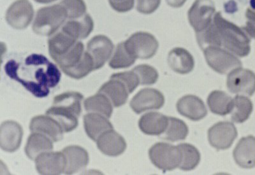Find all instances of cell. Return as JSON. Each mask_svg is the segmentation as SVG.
Instances as JSON below:
<instances>
[{
  "mask_svg": "<svg viewBox=\"0 0 255 175\" xmlns=\"http://www.w3.org/2000/svg\"><path fill=\"white\" fill-rule=\"evenodd\" d=\"M23 129L18 122L6 120L0 127V147L3 151L13 153L21 145Z\"/></svg>",
  "mask_w": 255,
  "mask_h": 175,
  "instance_id": "5bb4252c",
  "label": "cell"
},
{
  "mask_svg": "<svg viewBox=\"0 0 255 175\" xmlns=\"http://www.w3.org/2000/svg\"><path fill=\"white\" fill-rule=\"evenodd\" d=\"M84 53L85 51L83 43L78 41L67 53L63 56L57 57L53 59V60L63 72L76 67L77 64L83 60Z\"/></svg>",
  "mask_w": 255,
  "mask_h": 175,
  "instance_id": "f546056e",
  "label": "cell"
},
{
  "mask_svg": "<svg viewBox=\"0 0 255 175\" xmlns=\"http://www.w3.org/2000/svg\"><path fill=\"white\" fill-rule=\"evenodd\" d=\"M168 5L174 8H179L183 6L186 0H166Z\"/></svg>",
  "mask_w": 255,
  "mask_h": 175,
  "instance_id": "ab89813d",
  "label": "cell"
},
{
  "mask_svg": "<svg viewBox=\"0 0 255 175\" xmlns=\"http://www.w3.org/2000/svg\"><path fill=\"white\" fill-rule=\"evenodd\" d=\"M165 104V97L159 90L153 88H145L140 90L131 99L130 107L136 114L147 110H158Z\"/></svg>",
  "mask_w": 255,
  "mask_h": 175,
  "instance_id": "8fae6325",
  "label": "cell"
},
{
  "mask_svg": "<svg viewBox=\"0 0 255 175\" xmlns=\"http://www.w3.org/2000/svg\"><path fill=\"white\" fill-rule=\"evenodd\" d=\"M207 102L212 113L225 116L231 113L233 99L226 92L214 90L209 95Z\"/></svg>",
  "mask_w": 255,
  "mask_h": 175,
  "instance_id": "484cf974",
  "label": "cell"
},
{
  "mask_svg": "<svg viewBox=\"0 0 255 175\" xmlns=\"http://www.w3.org/2000/svg\"><path fill=\"white\" fill-rule=\"evenodd\" d=\"M97 145L102 153L110 157L122 155L127 147L125 138L113 129L102 134L98 138Z\"/></svg>",
  "mask_w": 255,
  "mask_h": 175,
  "instance_id": "d6986e66",
  "label": "cell"
},
{
  "mask_svg": "<svg viewBox=\"0 0 255 175\" xmlns=\"http://www.w3.org/2000/svg\"><path fill=\"white\" fill-rule=\"evenodd\" d=\"M99 92L106 95L116 108L124 105L129 94L126 86L122 81L115 79H111L102 85Z\"/></svg>",
  "mask_w": 255,
  "mask_h": 175,
  "instance_id": "cb8c5ba5",
  "label": "cell"
},
{
  "mask_svg": "<svg viewBox=\"0 0 255 175\" xmlns=\"http://www.w3.org/2000/svg\"><path fill=\"white\" fill-rule=\"evenodd\" d=\"M68 19L67 12L60 3L41 8L36 12L33 30L40 36L53 35Z\"/></svg>",
  "mask_w": 255,
  "mask_h": 175,
  "instance_id": "277c9868",
  "label": "cell"
},
{
  "mask_svg": "<svg viewBox=\"0 0 255 175\" xmlns=\"http://www.w3.org/2000/svg\"><path fill=\"white\" fill-rule=\"evenodd\" d=\"M65 157V175H74L85 169L90 162V157L88 152L84 148L71 145L63 150Z\"/></svg>",
  "mask_w": 255,
  "mask_h": 175,
  "instance_id": "9a60e30c",
  "label": "cell"
},
{
  "mask_svg": "<svg viewBox=\"0 0 255 175\" xmlns=\"http://www.w3.org/2000/svg\"><path fill=\"white\" fill-rule=\"evenodd\" d=\"M84 126L86 135L91 140L97 142L105 132L113 129L108 117L97 113H90L84 116Z\"/></svg>",
  "mask_w": 255,
  "mask_h": 175,
  "instance_id": "603a6c76",
  "label": "cell"
},
{
  "mask_svg": "<svg viewBox=\"0 0 255 175\" xmlns=\"http://www.w3.org/2000/svg\"><path fill=\"white\" fill-rule=\"evenodd\" d=\"M111 79H118L122 81L126 86L129 94L133 92L140 84L137 75L133 70L112 75Z\"/></svg>",
  "mask_w": 255,
  "mask_h": 175,
  "instance_id": "d590c367",
  "label": "cell"
},
{
  "mask_svg": "<svg viewBox=\"0 0 255 175\" xmlns=\"http://www.w3.org/2000/svg\"><path fill=\"white\" fill-rule=\"evenodd\" d=\"M35 167L40 175H61L65 170V157L63 152H44L35 159Z\"/></svg>",
  "mask_w": 255,
  "mask_h": 175,
  "instance_id": "2e32d148",
  "label": "cell"
},
{
  "mask_svg": "<svg viewBox=\"0 0 255 175\" xmlns=\"http://www.w3.org/2000/svg\"><path fill=\"white\" fill-rule=\"evenodd\" d=\"M67 12L68 19H80L86 14V4L84 0H63L60 3Z\"/></svg>",
  "mask_w": 255,
  "mask_h": 175,
  "instance_id": "e575fe53",
  "label": "cell"
},
{
  "mask_svg": "<svg viewBox=\"0 0 255 175\" xmlns=\"http://www.w3.org/2000/svg\"><path fill=\"white\" fill-rule=\"evenodd\" d=\"M35 1L39 3L47 4L52 3V2L55 1L56 0H35Z\"/></svg>",
  "mask_w": 255,
  "mask_h": 175,
  "instance_id": "60d3db41",
  "label": "cell"
},
{
  "mask_svg": "<svg viewBox=\"0 0 255 175\" xmlns=\"http://www.w3.org/2000/svg\"><path fill=\"white\" fill-rule=\"evenodd\" d=\"M197 39L203 50L208 46L219 47L241 58L251 51V40L247 32L225 19L220 12L214 15L206 30L197 33Z\"/></svg>",
  "mask_w": 255,
  "mask_h": 175,
  "instance_id": "7a4b0ae2",
  "label": "cell"
},
{
  "mask_svg": "<svg viewBox=\"0 0 255 175\" xmlns=\"http://www.w3.org/2000/svg\"><path fill=\"white\" fill-rule=\"evenodd\" d=\"M188 133V127L185 122L177 118L168 117L167 129L160 136L162 139L174 142L185 140Z\"/></svg>",
  "mask_w": 255,
  "mask_h": 175,
  "instance_id": "4dcf8cb0",
  "label": "cell"
},
{
  "mask_svg": "<svg viewBox=\"0 0 255 175\" xmlns=\"http://www.w3.org/2000/svg\"><path fill=\"white\" fill-rule=\"evenodd\" d=\"M250 4H251L252 8L255 10V0H250Z\"/></svg>",
  "mask_w": 255,
  "mask_h": 175,
  "instance_id": "7bdbcfd3",
  "label": "cell"
},
{
  "mask_svg": "<svg viewBox=\"0 0 255 175\" xmlns=\"http://www.w3.org/2000/svg\"><path fill=\"white\" fill-rule=\"evenodd\" d=\"M177 146L181 153L180 169L183 171H191L197 168L201 158L199 150L189 143H181Z\"/></svg>",
  "mask_w": 255,
  "mask_h": 175,
  "instance_id": "f1b7e54d",
  "label": "cell"
},
{
  "mask_svg": "<svg viewBox=\"0 0 255 175\" xmlns=\"http://www.w3.org/2000/svg\"><path fill=\"white\" fill-rule=\"evenodd\" d=\"M177 111L193 121H199L207 115L206 104L199 97L186 95L179 99L176 104Z\"/></svg>",
  "mask_w": 255,
  "mask_h": 175,
  "instance_id": "ac0fdd59",
  "label": "cell"
},
{
  "mask_svg": "<svg viewBox=\"0 0 255 175\" xmlns=\"http://www.w3.org/2000/svg\"><path fill=\"white\" fill-rule=\"evenodd\" d=\"M237 165L245 169L255 168V137L250 135L241 138L233 152Z\"/></svg>",
  "mask_w": 255,
  "mask_h": 175,
  "instance_id": "ffe728a7",
  "label": "cell"
},
{
  "mask_svg": "<svg viewBox=\"0 0 255 175\" xmlns=\"http://www.w3.org/2000/svg\"><path fill=\"white\" fill-rule=\"evenodd\" d=\"M127 51L135 59L148 60L155 55L159 47L158 40L151 33L136 32L124 42Z\"/></svg>",
  "mask_w": 255,
  "mask_h": 175,
  "instance_id": "52a82bcc",
  "label": "cell"
},
{
  "mask_svg": "<svg viewBox=\"0 0 255 175\" xmlns=\"http://www.w3.org/2000/svg\"><path fill=\"white\" fill-rule=\"evenodd\" d=\"M115 45L110 38L105 35H97L87 44V51L92 56L95 64V70H99L111 58Z\"/></svg>",
  "mask_w": 255,
  "mask_h": 175,
  "instance_id": "4fadbf2b",
  "label": "cell"
},
{
  "mask_svg": "<svg viewBox=\"0 0 255 175\" xmlns=\"http://www.w3.org/2000/svg\"><path fill=\"white\" fill-rule=\"evenodd\" d=\"M238 133L233 123L220 122L208 130V140L212 147L217 150H227L233 144Z\"/></svg>",
  "mask_w": 255,
  "mask_h": 175,
  "instance_id": "30bf717a",
  "label": "cell"
},
{
  "mask_svg": "<svg viewBox=\"0 0 255 175\" xmlns=\"http://www.w3.org/2000/svg\"><path fill=\"white\" fill-rule=\"evenodd\" d=\"M227 86L233 94L252 96L255 92V74L241 67L236 68L229 73Z\"/></svg>",
  "mask_w": 255,
  "mask_h": 175,
  "instance_id": "9c48e42d",
  "label": "cell"
},
{
  "mask_svg": "<svg viewBox=\"0 0 255 175\" xmlns=\"http://www.w3.org/2000/svg\"><path fill=\"white\" fill-rule=\"evenodd\" d=\"M29 129L32 133L42 134L52 142H60L63 138L64 131L58 122L49 115H38L31 119Z\"/></svg>",
  "mask_w": 255,
  "mask_h": 175,
  "instance_id": "e0dca14e",
  "label": "cell"
},
{
  "mask_svg": "<svg viewBox=\"0 0 255 175\" xmlns=\"http://www.w3.org/2000/svg\"><path fill=\"white\" fill-rule=\"evenodd\" d=\"M168 117L158 112H148L138 121V127L143 133L150 136L162 135L168 126Z\"/></svg>",
  "mask_w": 255,
  "mask_h": 175,
  "instance_id": "44dd1931",
  "label": "cell"
},
{
  "mask_svg": "<svg viewBox=\"0 0 255 175\" xmlns=\"http://www.w3.org/2000/svg\"><path fill=\"white\" fill-rule=\"evenodd\" d=\"M246 17L248 20L246 26L243 27V29L248 35L255 39V12L248 8L246 13Z\"/></svg>",
  "mask_w": 255,
  "mask_h": 175,
  "instance_id": "74e56055",
  "label": "cell"
},
{
  "mask_svg": "<svg viewBox=\"0 0 255 175\" xmlns=\"http://www.w3.org/2000/svg\"><path fill=\"white\" fill-rule=\"evenodd\" d=\"M151 163L163 172L172 171L179 168L181 153L177 146L168 143H157L149 151Z\"/></svg>",
  "mask_w": 255,
  "mask_h": 175,
  "instance_id": "8992f818",
  "label": "cell"
},
{
  "mask_svg": "<svg viewBox=\"0 0 255 175\" xmlns=\"http://www.w3.org/2000/svg\"><path fill=\"white\" fill-rule=\"evenodd\" d=\"M4 69L10 79L22 84L29 92L40 98L47 97L50 88L58 86L61 78L56 65L42 54H31L23 63L8 61Z\"/></svg>",
  "mask_w": 255,
  "mask_h": 175,
  "instance_id": "6da1fadb",
  "label": "cell"
},
{
  "mask_svg": "<svg viewBox=\"0 0 255 175\" xmlns=\"http://www.w3.org/2000/svg\"><path fill=\"white\" fill-rule=\"evenodd\" d=\"M132 70L137 75L140 81V85H153L158 81L159 77L158 71L151 66L138 65Z\"/></svg>",
  "mask_w": 255,
  "mask_h": 175,
  "instance_id": "836d02e7",
  "label": "cell"
},
{
  "mask_svg": "<svg viewBox=\"0 0 255 175\" xmlns=\"http://www.w3.org/2000/svg\"><path fill=\"white\" fill-rule=\"evenodd\" d=\"M83 99V95L78 92H64L54 97L53 106L45 113L58 122L64 133H70L78 126Z\"/></svg>",
  "mask_w": 255,
  "mask_h": 175,
  "instance_id": "3957f363",
  "label": "cell"
},
{
  "mask_svg": "<svg viewBox=\"0 0 255 175\" xmlns=\"http://www.w3.org/2000/svg\"><path fill=\"white\" fill-rule=\"evenodd\" d=\"M53 149V143L49 138L41 133H33L29 136L24 151L29 159L35 161L40 154Z\"/></svg>",
  "mask_w": 255,
  "mask_h": 175,
  "instance_id": "d4e9b609",
  "label": "cell"
},
{
  "mask_svg": "<svg viewBox=\"0 0 255 175\" xmlns=\"http://www.w3.org/2000/svg\"><path fill=\"white\" fill-rule=\"evenodd\" d=\"M33 16V6L29 0H17L9 6L5 18L12 28L24 29L30 24Z\"/></svg>",
  "mask_w": 255,
  "mask_h": 175,
  "instance_id": "7c38bea8",
  "label": "cell"
},
{
  "mask_svg": "<svg viewBox=\"0 0 255 175\" xmlns=\"http://www.w3.org/2000/svg\"><path fill=\"white\" fill-rule=\"evenodd\" d=\"M125 1H128V0H109V4L119 3V2H123Z\"/></svg>",
  "mask_w": 255,
  "mask_h": 175,
  "instance_id": "b9f144b4",
  "label": "cell"
},
{
  "mask_svg": "<svg viewBox=\"0 0 255 175\" xmlns=\"http://www.w3.org/2000/svg\"><path fill=\"white\" fill-rule=\"evenodd\" d=\"M95 64L92 56L85 51L83 58L76 67L63 71L68 77L72 79L79 80L88 76L90 73L94 71Z\"/></svg>",
  "mask_w": 255,
  "mask_h": 175,
  "instance_id": "d6a6232c",
  "label": "cell"
},
{
  "mask_svg": "<svg viewBox=\"0 0 255 175\" xmlns=\"http://www.w3.org/2000/svg\"><path fill=\"white\" fill-rule=\"evenodd\" d=\"M136 59L133 58L127 51L124 42H121L116 47L115 54L109 61V65L113 69H121L130 67L135 63Z\"/></svg>",
  "mask_w": 255,
  "mask_h": 175,
  "instance_id": "1f68e13d",
  "label": "cell"
},
{
  "mask_svg": "<svg viewBox=\"0 0 255 175\" xmlns=\"http://www.w3.org/2000/svg\"><path fill=\"white\" fill-rule=\"evenodd\" d=\"M84 108L86 111L91 113H97L110 118L113 112V104L110 99L102 93L88 97L84 102Z\"/></svg>",
  "mask_w": 255,
  "mask_h": 175,
  "instance_id": "83f0119b",
  "label": "cell"
},
{
  "mask_svg": "<svg viewBox=\"0 0 255 175\" xmlns=\"http://www.w3.org/2000/svg\"><path fill=\"white\" fill-rule=\"evenodd\" d=\"M215 10L212 0H196L188 13L189 22L196 33H201L210 26Z\"/></svg>",
  "mask_w": 255,
  "mask_h": 175,
  "instance_id": "ba28073f",
  "label": "cell"
},
{
  "mask_svg": "<svg viewBox=\"0 0 255 175\" xmlns=\"http://www.w3.org/2000/svg\"><path fill=\"white\" fill-rule=\"evenodd\" d=\"M254 110V104L251 99L243 95H238L232 102L231 117L232 121L236 123H243L249 119Z\"/></svg>",
  "mask_w": 255,
  "mask_h": 175,
  "instance_id": "4316f807",
  "label": "cell"
},
{
  "mask_svg": "<svg viewBox=\"0 0 255 175\" xmlns=\"http://www.w3.org/2000/svg\"><path fill=\"white\" fill-rule=\"evenodd\" d=\"M161 0H136V10L143 14H151L155 12Z\"/></svg>",
  "mask_w": 255,
  "mask_h": 175,
  "instance_id": "8d00e7d4",
  "label": "cell"
},
{
  "mask_svg": "<svg viewBox=\"0 0 255 175\" xmlns=\"http://www.w3.org/2000/svg\"><path fill=\"white\" fill-rule=\"evenodd\" d=\"M224 8L225 12L228 13H234L238 10V4L234 0H230L227 3L225 4Z\"/></svg>",
  "mask_w": 255,
  "mask_h": 175,
  "instance_id": "f35d334b",
  "label": "cell"
},
{
  "mask_svg": "<svg viewBox=\"0 0 255 175\" xmlns=\"http://www.w3.org/2000/svg\"><path fill=\"white\" fill-rule=\"evenodd\" d=\"M205 58L209 67L218 74H229L236 68L242 67L243 64L235 54L223 48L208 46L203 50Z\"/></svg>",
  "mask_w": 255,
  "mask_h": 175,
  "instance_id": "5b68a950",
  "label": "cell"
},
{
  "mask_svg": "<svg viewBox=\"0 0 255 175\" xmlns=\"http://www.w3.org/2000/svg\"><path fill=\"white\" fill-rule=\"evenodd\" d=\"M167 61L170 68L179 74H188L194 69V58L187 50L183 48L173 49L168 53Z\"/></svg>",
  "mask_w": 255,
  "mask_h": 175,
  "instance_id": "7402d4cb",
  "label": "cell"
}]
</instances>
